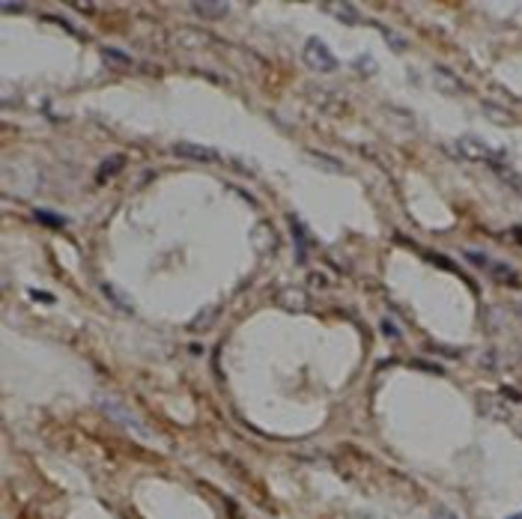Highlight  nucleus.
<instances>
[{
  "mask_svg": "<svg viewBox=\"0 0 522 519\" xmlns=\"http://www.w3.org/2000/svg\"><path fill=\"white\" fill-rule=\"evenodd\" d=\"M323 12L335 16L343 24H361V12L352 4H340V0H335V4H323Z\"/></svg>",
  "mask_w": 522,
  "mask_h": 519,
  "instance_id": "obj_7",
  "label": "nucleus"
},
{
  "mask_svg": "<svg viewBox=\"0 0 522 519\" xmlns=\"http://www.w3.org/2000/svg\"><path fill=\"white\" fill-rule=\"evenodd\" d=\"M173 152L185 162H200V164H218L221 162V152L212 150V147H203V143H188V140H179L173 143Z\"/></svg>",
  "mask_w": 522,
  "mask_h": 519,
  "instance_id": "obj_4",
  "label": "nucleus"
},
{
  "mask_svg": "<svg viewBox=\"0 0 522 519\" xmlns=\"http://www.w3.org/2000/svg\"><path fill=\"white\" fill-rule=\"evenodd\" d=\"M346 519H376V516H370V513H350Z\"/></svg>",
  "mask_w": 522,
  "mask_h": 519,
  "instance_id": "obj_27",
  "label": "nucleus"
},
{
  "mask_svg": "<svg viewBox=\"0 0 522 519\" xmlns=\"http://www.w3.org/2000/svg\"><path fill=\"white\" fill-rule=\"evenodd\" d=\"M308 158H313L320 167H326V170H335V173H346V164H340L335 155H323V152H316V150H311L308 152Z\"/></svg>",
  "mask_w": 522,
  "mask_h": 519,
  "instance_id": "obj_13",
  "label": "nucleus"
},
{
  "mask_svg": "<svg viewBox=\"0 0 522 519\" xmlns=\"http://www.w3.org/2000/svg\"><path fill=\"white\" fill-rule=\"evenodd\" d=\"M376 30H379V33L388 39V45L394 48V51H403V48H406V39H403V36H397L394 30H391V27H385V24H376Z\"/></svg>",
  "mask_w": 522,
  "mask_h": 519,
  "instance_id": "obj_17",
  "label": "nucleus"
},
{
  "mask_svg": "<svg viewBox=\"0 0 522 519\" xmlns=\"http://www.w3.org/2000/svg\"><path fill=\"white\" fill-rule=\"evenodd\" d=\"M433 516H436V519H457V513L448 510V508H436V510H433Z\"/></svg>",
  "mask_w": 522,
  "mask_h": 519,
  "instance_id": "obj_23",
  "label": "nucleus"
},
{
  "mask_svg": "<svg viewBox=\"0 0 522 519\" xmlns=\"http://www.w3.org/2000/svg\"><path fill=\"white\" fill-rule=\"evenodd\" d=\"M39 218H42V221H48V224H54V227H60V224H63L60 218H54V215H45V212H39Z\"/></svg>",
  "mask_w": 522,
  "mask_h": 519,
  "instance_id": "obj_25",
  "label": "nucleus"
},
{
  "mask_svg": "<svg viewBox=\"0 0 522 519\" xmlns=\"http://www.w3.org/2000/svg\"><path fill=\"white\" fill-rule=\"evenodd\" d=\"M99 406H101V412H105V415H111L113 421H123L128 430H138V432H143V427L138 424V418H135L132 412H126L123 406H117V403H111V400H99Z\"/></svg>",
  "mask_w": 522,
  "mask_h": 519,
  "instance_id": "obj_8",
  "label": "nucleus"
},
{
  "mask_svg": "<svg viewBox=\"0 0 522 519\" xmlns=\"http://www.w3.org/2000/svg\"><path fill=\"white\" fill-rule=\"evenodd\" d=\"M516 436H522V424H516Z\"/></svg>",
  "mask_w": 522,
  "mask_h": 519,
  "instance_id": "obj_28",
  "label": "nucleus"
},
{
  "mask_svg": "<svg viewBox=\"0 0 522 519\" xmlns=\"http://www.w3.org/2000/svg\"><path fill=\"white\" fill-rule=\"evenodd\" d=\"M123 162H126V158H123V155H113V158H108V164H105V167H101V170H99V179H105V177H108V173H113V170H120V167H123Z\"/></svg>",
  "mask_w": 522,
  "mask_h": 519,
  "instance_id": "obj_20",
  "label": "nucleus"
},
{
  "mask_svg": "<svg viewBox=\"0 0 522 519\" xmlns=\"http://www.w3.org/2000/svg\"><path fill=\"white\" fill-rule=\"evenodd\" d=\"M101 293L108 296V301H111L113 308H120L123 313H132V301H128V298H126L123 293H117V290H113L111 284H101Z\"/></svg>",
  "mask_w": 522,
  "mask_h": 519,
  "instance_id": "obj_12",
  "label": "nucleus"
},
{
  "mask_svg": "<svg viewBox=\"0 0 522 519\" xmlns=\"http://www.w3.org/2000/svg\"><path fill=\"white\" fill-rule=\"evenodd\" d=\"M218 313H221L218 308H206V311H203L197 320L191 323V331H203V325H206V323H215V320H218Z\"/></svg>",
  "mask_w": 522,
  "mask_h": 519,
  "instance_id": "obj_18",
  "label": "nucleus"
},
{
  "mask_svg": "<svg viewBox=\"0 0 522 519\" xmlns=\"http://www.w3.org/2000/svg\"><path fill=\"white\" fill-rule=\"evenodd\" d=\"M484 111H487V117H489L492 123H501V125H513V117H511V113H507L504 108L492 105V102H484Z\"/></svg>",
  "mask_w": 522,
  "mask_h": 519,
  "instance_id": "obj_14",
  "label": "nucleus"
},
{
  "mask_svg": "<svg viewBox=\"0 0 522 519\" xmlns=\"http://www.w3.org/2000/svg\"><path fill=\"white\" fill-rule=\"evenodd\" d=\"M254 245H257L260 251H266V254H269V251H274V245H278V236L272 233V227H269L266 221H263V224H257V230H254Z\"/></svg>",
  "mask_w": 522,
  "mask_h": 519,
  "instance_id": "obj_11",
  "label": "nucleus"
},
{
  "mask_svg": "<svg viewBox=\"0 0 522 519\" xmlns=\"http://www.w3.org/2000/svg\"><path fill=\"white\" fill-rule=\"evenodd\" d=\"M170 42L177 48H188V51H200L212 45V42H218L215 36H209L206 30H200V27H177V30L170 33Z\"/></svg>",
  "mask_w": 522,
  "mask_h": 519,
  "instance_id": "obj_3",
  "label": "nucleus"
},
{
  "mask_svg": "<svg viewBox=\"0 0 522 519\" xmlns=\"http://www.w3.org/2000/svg\"><path fill=\"white\" fill-rule=\"evenodd\" d=\"M492 170H496V173H499V177H501V179H504L507 185H511V189H513V191H522V179L516 177V173H513L511 167H504L501 162H496V164H492Z\"/></svg>",
  "mask_w": 522,
  "mask_h": 519,
  "instance_id": "obj_15",
  "label": "nucleus"
},
{
  "mask_svg": "<svg viewBox=\"0 0 522 519\" xmlns=\"http://www.w3.org/2000/svg\"><path fill=\"white\" fill-rule=\"evenodd\" d=\"M301 57H304V63H308V69H313V72H335L338 69V57L328 51V45L323 39H308L304 42V51H301Z\"/></svg>",
  "mask_w": 522,
  "mask_h": 519,
  "instance_id": "obj_1",
  "label": "nucleus"
},
{
  "mask_svg": "<svg viewBox=\"0 0 522 519\" xmlns=\"http://www.w3.org/2000/svg\"><path fill=\"white\" fill-rule=\"evenodd\" d=\"M382 328H385V337H397V331H394V323H391V320H385V323H382Z\"/></svg>",
  "mask_w": 522,
  "mask_h": 519,
  "instance_id": "obj_24",
  "label": "nucleus"
},
{
  "mask_svg": "<svg viewBox=\"0 0 522 519\" xmlns=\"http://www.w3.org/2000/svg\"><path fill=\"white\" fill-rule=\"evenodd\" d=\"M466 260L472 266H477V269H489V260H487L484 251H466Z\"/></svg>",
  "mask_w": 522,
  "mask_h": 519,
  "instance_id": "obj_21",
  "label": "nucleus"
},
{
  "mask_svg": "<svg viewBox=\"0 0 522 519\" xmlns=\"http://www.w3.org/2000/svg\"><path fill=\"white\" fill-rule=\"evenodd\" d=\"M457 155L462 158V162H477V164H496L499 162V155L492 152L484 140H477L472 135L457 138Z\"/></svg>",
  "mask_w": 522,
  "mask_h": 519,
  "instance_id": "obj_2",
  "label": "nucleus"
},
{
  "mask_svg": "<svg viewBox=\"0 0 522 519\" xmlns=\"http://www.w3.org/2000/svg\"><path fill=\"white\" fill-rule=\"evenodd\" d=\"M492 269V275H496L501 284H507V286H516L519 284V278H516V272L511 269V266H504V263H499V266H489Z\"/></svg>",
  "mask_w": 522,
  "mask_h": 519,
  "instance_id": "obj_16",
  "label": "nucleus"
},
{
  "mask_svg": "<svg viewBox=\"0 0 522 519\" xmlns=\"http://www.w3.org/2000/svg\"><path fill=\"white\" fill-rule=\"evenodd\" d=\"M4 9H6V12H24L27 6H24V4H4Z\"/></svg>",
  "mask_w": 522,
  "mask_h": 519,
  "instance_id": "obj_26",
  "label": "nucleus"
},
{
  "mask_svg": "<svg viewBox=\"0 0 522 519\" xmlns=\"http://www.w3.org/2000/svg\"><path fill=\"white\" fill-rule=\"evenodd\" d=\"M278 305H284L287 311H304L308 308V293L299 290V286H284L278 293Z\"/></svg>",
  "mask_w": 522,
  "mask_h": 519,
  "instance_id": "obj_9",
  "label": "nucleus"
},
{
  "mask_svg": "<svg viewBox=\"0 0 522 519\" xmlns=\"http://www.w3.org/2000/svg\"><path fill=\"white\" fill-rule=\"evenodd\" d=\"M188 9L206 21H221V18H227L230 4H188Z\"/></svg>",
  "mask_w": 522,
  "mask_h": 519,
  "instance_id": "obj_10",
  "label": "nucleus"
},
{
  "mask_svg": "<svg viewBox=\"0 0 522 519\" xmlns=\"http://www.w3.org/2000/svg\"><path fill=\"white\" fill-rule=\"evenodd\" d=\"M308 286H311V290H316V293H323V290H328L331 284H328L326 272H311V275H308Z\"/></svg>",
  "mask_w": 522,
  "mask_h": 519,
  "instance_id": "obj_19",
  "label": "nucleus"
},
{
  "mask_svg": "<svg viewBox=\"0 0 522 519\" xmlns=\"http://www.w3.org/2000/svg\"><path fill=\"white\" fill-rule=\"evenodd\" d=\"M430 78H433V86H436L439 93H451V96H462V93H466V84H462L454 75V72L445 69V66H433Z\"/></svg>",
  "mask_w": 522,
  "mask_h": 519,
  "instance_id": "obj_6",
  "label": "nucleus"
},
{
  "mask_svg": "<svg viewBox=\"0 0 522 519\" xmlns=\"http://www.w3.org/2000/svg\"><path fill=\"white\" fill-rule=\"evenodd\" d=\"M481 364H484V367H499V352H496V350H487L484 358H481Z\"/></svg>",
  "mask_w": 522,
  "mask_h": 519,
  "instance_id": "obj_22",
  "label": "nucleus"
},
{
  "mask_svg": "<svg viewBox=\"0 0 522 519\" xmlns=\"http://www.w3.org/2000/svg\"><path fill=\"white\" fill-rule=\"evenodd\" d=\"M511 519H522V513H519V516H511Z\"/></svg>",
  "mask_w": 522,
  "mask_h": 519,
  "instance_id": "obj_29",
  "label": "nucleus"
},
{
  "mask_svg": "<svg viewBox=\"0 0 522 519\" xmlns=\"http://www.w3.org/2000/svg\"><path fill=\"white\" fill-rule=\"evenodd\" d=\"M477 409L489 421H511V406L501 400V394H477Z\"/></svg>",
  "mask_w": 522,
  "mask_h": 519,
  "instance_id": "obj_5",
  "label": "nucleus"
}]
</instances>
